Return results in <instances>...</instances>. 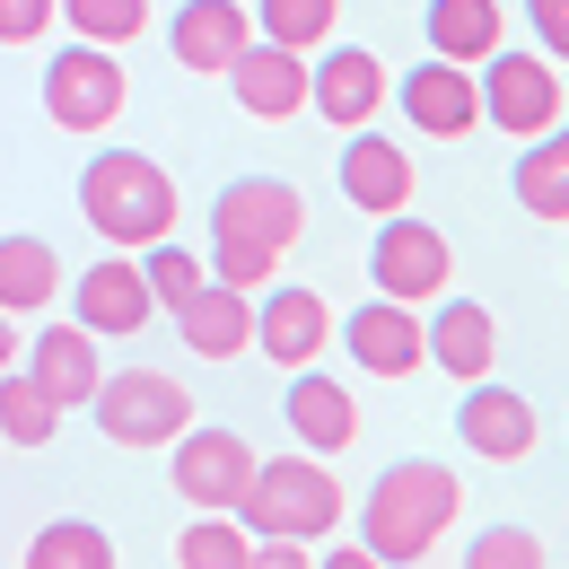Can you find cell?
Returning <instances> with one entry per match:
<instances>
[{"label":"cell","instance_id":"3957f363","mask_svg":"<svg viewBox=\"0 0 569 569\" xmlns=\"http://www.w3.org/2000/svg\"><path fill=\"white\" fill-rule=\"evenodd\" d=\"M246 535H281V543H333L342 535V482L325 473V456H272L254 465L246 499L228 508Z\"/></svg>","mask_w":569,"mask_h":569},{"label":"cell","instance_id":"44dd1931","mask_svg":"<svg viewBox=\"0 0 569 569\" xmlns=\"http://www.w3.org/2000/svg\"><path fill=\"white\" fill-rule=\"evenodd\" d=\"M438 316H421V333H429V368H447V377H491V359H499V325H491V307H473V298H429Z\"/></svg>","mask_w":569,"mask_h":569},{"label":"cell","instance_id":"5bb4252c","mask_svg":"<svg viewBox=\"0 0 569 569\" xmlns=\"http://www.w3.org/2000/svg\"><path fill=\"white\" fill-rule=\"evenodd\" d=\"M412 193H421V176H412V149L386 141V132H351L342 141V202L368 219H395L412 211Z\"/></svg>","mask_w":569,"mask_h":569},{"label":"cell","instance_id":"e575fe53","mask_svg":"<svg viewBox=\"0 0 569 569\" xmlns=\"http://www.w3.org/2000/svg\"><path fill=\"white\" fill-rule=\"evenodd\" d=\"M246 569H316V552H307V543H281V535H254V561Z\"/></svg>","mask_w":569,"mask_h":569},{"label":"cell","instance_id":"836d02e7","mask_svg":"<svg viewBox=\"0 0 569 569\" xmlns=\"http://www.w3.org/2000/svg\"><path fill=\"white\" fill-rule=\"evenodd\" d=\"M535 36H543V62H569V0H526Z\"/></svg>","mask_w":569,"mask_h":569},{"label":"cell","instance_id":"f1b7e54d","mask_svg":"<svg viewBox=\"0 0 569 569\" xmlns=\"http://www.w3.org/2000/svg\"><path fill=\"white\" fill-rule=\"evenodd\" d=\"M246 561H254V535L237 517H193L176 535V569H246Z\"/></svg>","mask_w":569,"mask_h":569},{"label":"cell","instance_id":"cb8c5ba5","mask_svg":"<svg viewBox=\"0 0 569 569\" xmlns=\"http://www.w3.org/2000/svg\"><path fill=\"white\" fill-rule=\"evenodd\" d=\"M517 202L535 219H569V123H552V132H535V141L517 149Z\"/></svg>","mask_w":569,"mask_h":569},{"label":"cell","instance_id":"6da1fadb","mask_svg":"<svg viewBox=\"0 0 569 569\" xmlns=\"http://www.w3.org/2000/svg\"><path fill=\"white\" fill-rule=\"evenodd\" d=\"M79 211L88 228L114 246V254H149V246H167L176 237V176L141 158V149H97L88 158V176H79Z\"/></svg>","mask_w":569,"mask_h":569},{"label":"cell","instance_id":"4316f807","mask_svg":"<svg viewBox=\"0 0 569 569\" xmlns=\"http://www.w3.org/2000/svg\"><path fill=\"white\" fill-rule=\"evenodd\" d=\"M53 429H62L53 395H44L27 368H0V447H44Z\"/></svg>","mask_w":569,"mask_h":569},{"label":"cell","instance_id":"e0dca14e","mask_svg":"<svg viewBox=\"0 0 569 569\" xmlns=\"http://www.w3.org/2000/svg\"><path fill=\"white\" fill-rule=\"evenodd\" d=\"M535 403L526 395H508V386H491V377H473L465 386V403H456V438L482 456V465H517V456H535Z\"/></svg>","mask_w":569,"mask_h":569},{"label":"cell","instance_id":"83f0119b","mask_svg":"<svg viewBox=\"0 0 569 569\" xmlns=\"http://www.w3.org/2000/svg\"><path fill=\"white\" fill-rule=\"evenodd\" d=\"M27 569H114V535L88 526V517H53V526L27 543Z\"/></svg>","mask_w":569,"mask_h":569},{"label":"cell","instance_id":"7a4b0ae2","mask_svg":"<svg viewBox=\"0 0 569 569\" xmlns=\"http://www.w3.org/2000/svg\"><path fill=\"white\" fill-rule=\"evenodd\" d=\"M456 508H465V482H456L447 465H429V456L386 465L377 491H368V508H359V543H368L386 569H395V561H421V552L447 543Z\"/></svg>","mask_w":569,"mask_h":569},{"label":"cell","instance_id":"f546056e","mask_svg":"<svg viewBox=\"0 0 569 569\" xmlns=\"http://www.w3.org/2000/svg\"><path fill=\"white\" fill-rule=\"evenodd\" d=\"M62 18H71L79 44H141L149 36V0H62Z\"/></svg>","mask_w":569,"mask_h":569},{"label":"cell","instance_id":"d4e9b609","mask_svg":"<svg viewBox=\"0 0 569 569\" xmlns=\"http://www.w3.org/2000/svg\"><path fill=\"white\" fill-rule=\"evenodd\" d=\"M62 298V254L44 237H0V307L9 316H36Z\"/></svg>","mask_w":569,"mask_h":569},{"label":"cell","instance_id":"ffe728a7","mask_svg":"<svg viewBox=\"0 0 569 569\" xmlns=\"http://www.w3.org/2000/svg\"><path fill=\"white\" fill-rule=\"evenodd\" d=\"M176 333H184V351L193 359H237V351H254V298L246 289H228V281H202L184 307H176Z\"/></svg>","mask_w":569,"mask_h":569},{"label":"cell","instance_id":"1f68e13d","mask_svg":"<svg viewBox=\"0 0 569 569\" xmlns=\"http://www.w3.org/2000/svg\"><path fill=\"white\" fill-rule=\"evenodd\" d=\"M141 272H149V298H158V307L176 316V307H184V298L202 289V254H184V246L167 237V246H149V254H141Z\"/></svg>","mask_w":569,"mask_h":569},{"label":"cell","instance_id":"52a82bcc","mask_svg":"<svg viewBox=\"0 0 569 569\" xmlns=\"http://www.w3.org/2000/svg\"><path fill=\"white\" fill-rule=\"evenodd\" d=\"M482 114H491V132H517V141L552 132L561 123V62L499 44L491 62H482Z\"/></svg>","mask_w":569,"mask_h":569},{"label":"cell","instance_id":"9c48e42d","mask_svg":"<svg viewBox=\"0 0 569 569\" xmlns=\"http://www.w3.org/2000/svg\"><path fill=\"white\" fill-rule=\"evenodd\" d=\"M167 456H176L167 482L193 499V517H228V508L246 499V482H254V447H246L237 429H184Z\"/></svg>","mask_w":569,"mask_h":569},{"label":"cell","instance_id":"ba28073f","mask_svg":"<svg viewBox=\"0 0 569 569\" xmlns=\"http://www.w3.org/2000/svg\"><path fill=\"white\" fill-rule=\"evenodd\" d=\"M211 237L228 246H263V254H289L307 237V202L289 176H237L228 193L211 202Z\"/></svg>","mask_w":569,"mask_h":569},{"label":"cell","instance_id":"8d00e7d4","mask_svg":"<svg viewBox=\"0 0 569 569\" xmlns=\"http://www.w3.org/2000/svg\"><path fill=\"white\" fill-rule=\"evenodd\" d=\"M0 368H18V325H9V307H0Z\"/></svg>","mask_w":569,"mask_h":569},{"label":"cell","instance_id":"277c9868","mask_svg":"<svg viewBox=\"0 0 569 569\" xmlns=\"http://www.w3.org/2000/svg\"><path fill=\"white\" fill-rule=\"evenodd\" d=\"M88 412H97V429H106L114 447H132V456H141V447H176V438L193 429V395H184L167 368H123V377H106V386H97V403H88Z\"/></svg>","mask_w":569,"mask_h":569},{"label":"cell","instance_id":"2e32d148","mask_svg":"<svg viewBox=\"0 0 569 569\" xmlns=\"http://www.w3.org/2000/svg\"><path fill=\"white\" fill-rule=\"evenodd\" d=\"M27 377L53 395V412H88L97 386H106L97 333H88V325H44V333H27Z\"/></svg>","mask_w":569,"mask_h":569},{"label":"cell","instance_id":"4fadbf2b","mask_svg":"<svg viewBox=\"0 0 569 569\" xmlns=\"http://www.w3.org/2000/svg\"><path fill=\"white\" fill-rule=\"evenodd\" d=\"M395 106L429 141H473L482 132V79L465 71V62H421V71L395 88Z\"/></svg>","mask_w":569,"mask_h":569},{"label":"cell","instance_id":"30bf717a","mask_svg":"<svg viewBox=\"0 0 569 569\" xmlns=\"http://www.w3.org/2000/svg\"><path fill=\"white\" fill-rule=\"evenodd\" d=\"M386 62L368 53V44H325L316 62H307V114H325L333 132H368L377 114H386Z\"/></svg>","mask_w":569,"mask_h":569},{"label":"cell","instance_id":"ac0fdd59","mask_svg":"<svg viewBox=\"0 0 569 569\" xmlns=\"http://www.w3.org/2000/svg\"><path fill=\"white\" fill-rule=\"evenodd\" d=\"M333 342V307L316 289H263L254 298V351L281 359V368H316Z\"/></svg>","mask_w":569,"mask_h":569},{"label":"cell","instance_id":"7402d4cb","mask_svg":"<svg viewBox=\"0 0 569 569\" xmlns=\"http://www.w3.org/2000/svg\"><path fill=\"white\" fill-rule=\"evenodd\" d=\"M289 429H298V447L307 456H342L359 438V403L342 377H325V368H298L289 377Z\"/></svg>","mask_w":569,"mask_h":569},{"label":"cell","instance_id":"484cf974","mask_svg":"<svg viewBox=\"0 0 569 569\" xmlns=\"http://www.w3.org/2000/svg\"><path fill=\"white\" fill-rule=\"evenodd\" d=\"M333 18H342V0H254V36L289 44V53H325Z\"/></svg>","mask_w":569,"mask_h":569},{"label":"cell","instance_id":"d6986e66","mask_svg":"<svg viewBox=\"0 0 569 569\" xmlns=\"http://www.w3.org/2000/svg\"><path fill=\"white\" fill-rule=\"evenodd\" d=\"M228 88H237V106H246L254 123H289V114H307V53L254 36V44L228 62Z\"/></svg>","mask_w":569,"mask_h":569},{"label":"cell","instance_id":"603a6c76","mask_svg":"<svg viewBox=\"0 0 569 569\" xmlns=\"http://www.w3.org/2000/svg\"><path fill=\"white\" fill-rule=\"evenodd\" d=\"M421 36H429V53L438 62H491L499 44H508V9L499 0H429V18H421Z\"/></svg>","mask_w":569,"mask_h":569},{"label":"cell","instance_id":"8fae6325","mask_svg":"<svg viewBox=\"0 0 569 569\" xmlns=\"http://www.w3.org/2000/svg\"><path fill=\"white\" fill-rule=\"evenodd\" d=\"M149 316H158V298H149V272L132 254H106L71 281V325H88L97 342H132Z\"/></svg>","mask_w":569,"mask_h":569},{"label":"cell","instance_id":"8992f818","mask_svg":"<svg viewBox=\"0 0 569 569\" xmlns=\"http://www.w3.org/2000/svg\"><path fill=\"white\" fill-rule=\"evenodd\" d=\"M368 281H377V298L429 307V298H447V281H456V246H447L429 219L395 211V219H377V246H368Z\"/></svg>","mask_w":569,"mask_h":569},{"label":"cell","instance_id":"9a60e30c","mask_svg":"<svg viewBox=\"0 0 569 569\" xmlns=\"http://www.w3.org/2000/svg\"><path fill=\"white\" fill-rule=\"evenodd\" d=\"M254 44V9L246 0H184L176 18H167V53L184 62L193 79H228V62Z\"/></svg>","mask_w":569,"mask_h":569},{"label":"cell","instance_id":"4dcf8cb0","mask_svg":"<svg viewBox=\"0 0 569 569\" xmlns=\"http://www.w3.org/2000/svg\"><path fill=\"white\" fill-rule=\"evenodd\" d=\"M465 569H543V535L535 526H482L465 543Z\"/></svg>","mask_w":569,"mask_h":569},{"label":"cell","instance_id":"d6a6232c","mask_svg":"<svg viewBox=\"0 0 569 569\" xmlns=\"http://www.w3.org/2000/svg\"><path fill=\"white\" fill-rule=\"evenodd\" d=\"M62 18V0H0V44H36Z\"/></svg>","mask_w":569,"mask_h":569},{"label":"cell","instance_id":"d590c367","mask_svg":"<svg viewBox=\"0 0 569 569\" xmlns=\"http://www.w3.org/2000/svg\"><path fill=\"white\" fill-rule=\"evenodd\" d=\"M316 569H386L368 543H342V552H316Z\"/></svg>","mask_w":569,"mask_h":569},{"label":"cell","instance_id":"7c38bea8","mask_svg":"<svg viewBox=\"0 0 569 569\" xmlns=\"http://www.w3.org/2000/svg\"><path fill=\"white\" fill-rule=\"evenodd\" d=\"M342 351L368 368V377H421L429 368V333H421V307L403 298H368L342 316Z\"/></svg>","mask_w":569,"mask_h":569},{"label":"cell","instance_id":"5b68a950","mask_svg":"<svg viewBox=\"0 0 569 569\" xmlns=\"http://www.w3.org/2000/svg\"><path fill=\"white\" fill-rule=\"evenodd\" d=\"M123 106H132V79H123V62L106 44H62L44 62V114L62 132H114Z\"/></svg>","mask_w":569,"mask_h":569}]
</instances>
